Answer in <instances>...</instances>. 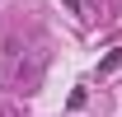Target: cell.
I'll return each mask as SVG.
<instances>
[{
	"label": "cell",
	"instance_id": "obj_1",
	"mask_svg": "<svg viewBox=\"0 0 122 117\" xmlns=\"http://www.w3.org/2000/svg\"><path fill=\"white\" fill-rule=\"evenodd\" d=\"M66 5H71V10H80V0H66Z\"/></svg>",
	"mask_w": 122,
	"mask_h": 117
}]
</instances>
